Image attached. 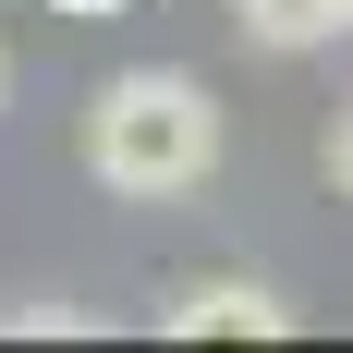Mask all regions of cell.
Masks as SVG:
<instances>
[{
	"instance_id": "obj_1",
	"label": "cell",
	"mask_w": 353,
	"mask_h": 353,
	"mask_svg": "<svg viewBox=\"0 0 353 353\" xmlns=\"http://www.w3.org/2000/svg\"><path fill=\"white\" fill-rule=\"evenodd\" d=\"M219 146H232V122H219V98L195 73H110L98 110H85V171H98V195H122V208L195 195V183L219 171Z\"/></svg>"
},
{
	"instance_id": "obj_2",
	"label": "cell",
	"mask_w": 353,
	"mask_h": 353,
	"mask_svg": "<svg viewBox=\"0 0 353 353\" xmlns=\"http://www.w3.org/2000/svg\"><path fill=\"white\" fill-rule=\"evenodd\" d=\"M281 329H292V305L268 281H195L171 305V341H281Z\"/></svg>"
},
{
	"instance_id": "obj_3",
	"label": "cell",
	"mask_w": 353,
	"mask_h": 353,
	"mask_svg": "<svg viewBox=\"0 0 353 353\" xmlns=\"http://www.w3.org/2000/svg\"><path fill=\"white\" fill-rule=\"evenodd\" d=\"M244 37L292 61V49H329V37H353V12H341V0H244Z\"/></svg>"
},
{
	"instance_id": "obj_4",
	"label": "cell",
	"mask_w": 353,
	"mask_h": 353,
	"mask_svg": "<svg viewBox=\"0 0 353 353\" xmlns=\"http://www.w3.org/2000/svg\"><path fill=\"white\" fill-rule=\"evenodd\" d=\"M329 183H341V195H353V110H341V122H329Z\"/></svg>"
},
{
	"instance_id": "obj_5",
	"label": "cell",
	"mask_w": 353,
	"mask_h": 353,
	"mask_svg": "<svg viewBox=\"0 0 353 353\" xmlns=\"http://www.w3.org/2000/svg\"><path fill=\"white\" fill-rule=\"evenodd\" d=\"M49 12H134V0H49Z\"/></svg>"
},
{
	"instance_id": "obj_6",
	"label": "cell",
	"mask_w": 353,
	"mask_h": 353,
	"mask_svg": "<svg viewBox=\"0 0 353 353\" xmlns=\"http://www.w3.org/2000/svg\"><path fill=\"white\" fill-rule=\"evenodd\" d=\"M0 98H12V61H0Z\"/></svg>"
},
{
	"instance_id": "obj_7",
	"label": "cell",
	"mask_w": 353,
	"mask_h": 353,
	"mask_svg": "<svg viewBox=\"0 0 353 353\" xmlns=\"http://www.w3.org/2000/svg\"><path fill=\"white\" fill-rule=\"evenodd\" d=\"M341 12H353V0H341Z\"/></svg>"
}]
</instances>
